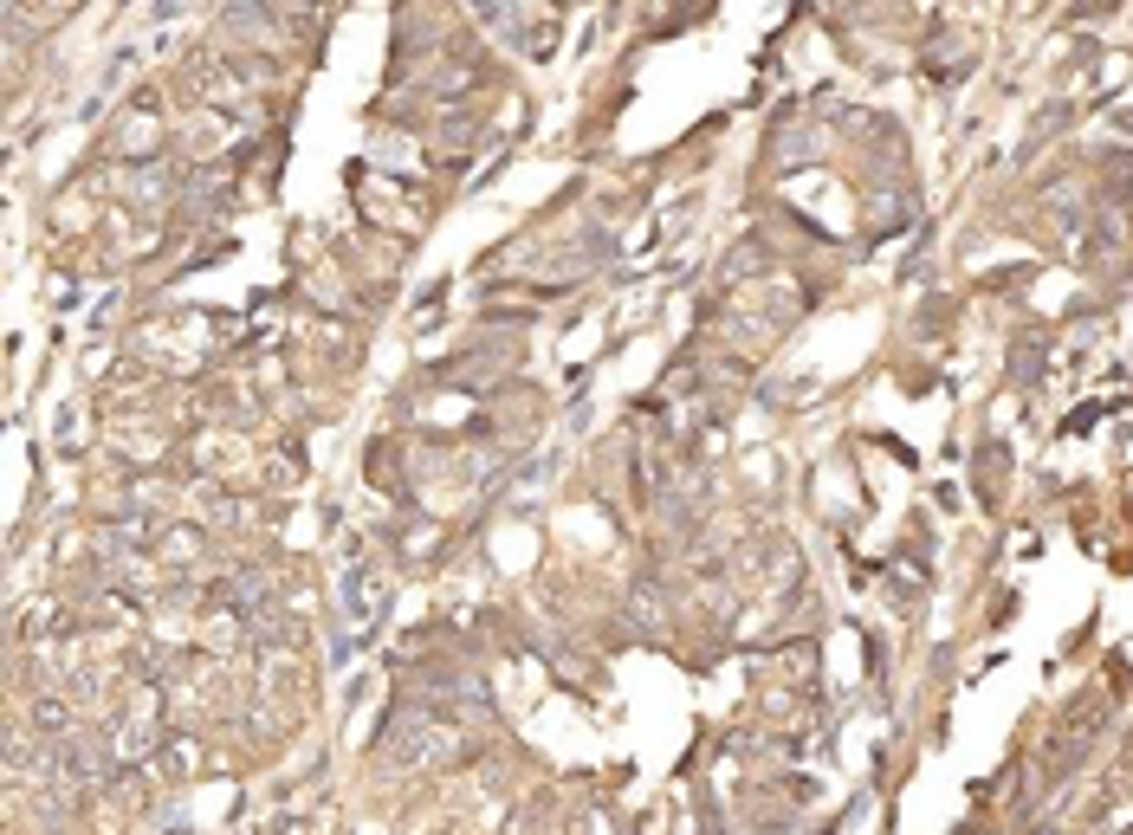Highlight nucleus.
<instances>
[{"mask_svg":"<svg viewBox=\"0 0 1133 835\" xmlns=\"http://www.w3.org/2000/svg\"><path fill=\"white\" fill-rule=\"evenodd\" d=\"M868 227H875V234H894V227H907V201L887 195L881 208H868Z\"/></svg>","mask_w":1133,"mask_h":835,"instance_id":"obj_1","label":"nucleus"}]
</instances>
